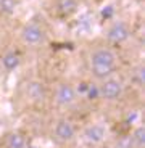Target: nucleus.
Segmentation results:
<instances>
[{"label": "nucleus", "mask_w": 145, "mask_h": 148, "mask_svg": "<svg viewBox=\"0 0 145 148\" xmlns=\"http://www.w3.org/2000/svg\"><path fill=\"white\" fill-rule=\"evenodd\" d=\"M78 137V127L69 118H60L52 127V140L60 147L73 143Z\"/></svg>", "instance_id": "obj_6"}, {"label": "nucleus", "mask_w": 145, "mask_h": 148, "mask_svg": "<svg viewBox=\"0 0 145 148\" xmlns=\"http://www.w3.org/2000/svg\"><path fill=\"white\" fill-rule=\"evenodd\" d=\"M19 7V0H0V16H13Z\"/></svg>", "instance_id": "obj_14"}, {"label": "nucleus", "mask_w": 145, "mask_h": 148, "mask_svg": "<svg viewBox=\"0 0 145 148\" xmlns=\"http://www.w3.org/2000/svg\"><path fill=\"white\" fill-rule=\"evenodd\" d=\"M132 39V27L126 19H113L103 31V42L110 47H123Z\"/></svg>", "instance_id": "obj_3"}, {"label": "nucleus", "mask_w": 145, "mask_h": 148, "mask_svg": "<svg viewBox=\"0 0 145 148\" xmlns=\"http://www.w3.org/2000/svg\"><path fill=\"white\" fill-rule=\"evenodd\" d=\"M131 82L137 87V89H144L145 85V66L144 63H137L134 68H132V71H131Z\"/></svg>", "instance_id": "obj_12"}, {"label": "nucleus", "mask_w": 145, "mask_h": 148, "mask_svg": "<svg viewBox=\"0 0 145 148\" xmlns=\"http://www.w3.org/2000/svg\"><path fill=\"white\" fill-rule=\"evenodd\" d=\"M21 61H23V56L19 53V50H16V48H8L0 56V69L3 71V74L13 73V71H16L21 66Z\"/></svg>", "instance_id": "obj_9"}, {"label": "nucleus", "mask_w": 145, "mask_h": 148, "mask_svg": "<svg viewBox=\"0 0 145 148\" xmlns=\"http://www.w3.org/2000/svg\"><path fill=\"white\" fill-rule=\"evenodd\" d=\"M129 137H131V142H132L134 148H144L145 147V127L142 124L137 126L129 134Z\"/></svg>", "instance_id": "obj_13"}, {"label": "nucleus", "mask_w": 145, "mask_h": 148, "mask_svg": "<svg viewBox=\"0 0 145 148\" xmlns=\"http://www.w3.org/2000/svg\"><path fill=\"white\" fill-rule=\"evenodd\" d=\"M78 89L69 81H58L52 90V101L58 108H71L78 101Z\"/></svg>", "instance_id": "obj_5"}, {"label": "nucleus", "mask_w": 145, "mask_h": 148, "mask_svg": "<svg viewBox=\"0 0 145 148\" xmlns=\"http://www.w3.org/2000/svg\"><path fill=\"white\" fill-rule=\"evenodd\" d=\"M2 79H3V71L0 69V84H2Z\"/></svg>", "instance_id": "obj_16"}, {"label": "nucleus", "mask_w": 145, "mask_h": 148, "mask_svg": "<svg viewBox=\"0 0 145 148\" xmlns=\"http://www.w3.org/2000/svg\"><path fill=\"white\" fill-rule=\"evenodd\" d=\"M23 93L31 105H42L48 98V87L41 79H29L23 87Z\"/></svg>", "instance_id": "obj_7"}, {"label": "nucleus", "mask_w": 145, "mask_h": 148, "mask_svg": "<svg viewBox=\"0 0 145 148\" xmlns=\"http://www.w3.org/2000/svg\"><path fill=\"white\" fill-rule=\"evenodd\" d=\"M98 98L107 103H118L126 93V82L119 74H113L103 81L97 82Z\"/></svg>", "instance_id": "obj_4"}, {"label": "nucleus", "mask_w": 145, "mask_h": 148, "mask_svg": "<svg viewBox=\"0 0 145 148\" xmlns=\"http://www.w3.org/2000/svg\"><path fill=\"white\" fill-rule=\"evenodd\" d=\"M52 13L60 19H69L79 11L81 0H52Z\"/></svg>", "instance_id": "obj_8"}, {"label": "nucleus", "mask_w": 145, "mask_h": 148, "mask_svg": "<svg viewBox=\"0 0 145 148\" xmlns=\"http://www.w3.org/2000/svg\"><path fill=\"white\" fill-rule=\"evenodd\" d=\"M116 148H134V147H132V142H131L129 135L119 138V140L116 142Z\"/></svg>", "instance_id": "obj_15"}, {"label": "nucleus", "mask_w": 145, "mask_h": 148, "mask_svg": "<svg viewBox=\"0 0 145 148\" xmlns=\"http://www.w3.org/2000/svg\"><path fill=\"white\" fill-rule=\"evenodd\" d=\"M19 44L26 48H41L48 42V29L39 19H29L18 31Z\"/></svg>", "instance_id": "obj_2"}, {"label": "nucleus", "mask_w": 145, "mask_h": 148, "mask_svg": "<svg viewBox=\"0 0 145 148\" xmlns=\"http://www.w3.org/2000/svg\"><path fill=\"white\" fill-rule=\"evenodd\" d=\"M105 134H107V130H105L103 126H100V124H92V126L86 127V130H84V140L89 142V143L92 145H97V143H102V142L105 140Z\"/></svg>", "instance_id": "obj_11"}, {"label": "nucleus", "mask_w": 145, "mask_h": 148, "mask_svg": "<svg viewBox=\"0 0 145 148\" xmlns=\"http://www.w3.org/2000/svg\"><path fill=\"white\" fill-rule=\"evenodd\" d=\"M119 53L116 48L107 45L105 42L97 44L89 48L86 56L87 73L95 82L103 81L113 74H118L119 71Z\"/></svg>", "instance_id": "obj_1"}, {"label": "nucleus", "mask_w": 145, "mask_h": 148, "mask_svg": "<svg viewBox=\"0 0 145 148\" xmlns=\"http://www.w3.org/2000/svg\"><path fill=\"white\" fill-rule=\"evenodd\" d=\"M3 148H27V138L21 130H11L3 137Z\"/></svg>", "instance_id": "obj_10"}]
</instances>
